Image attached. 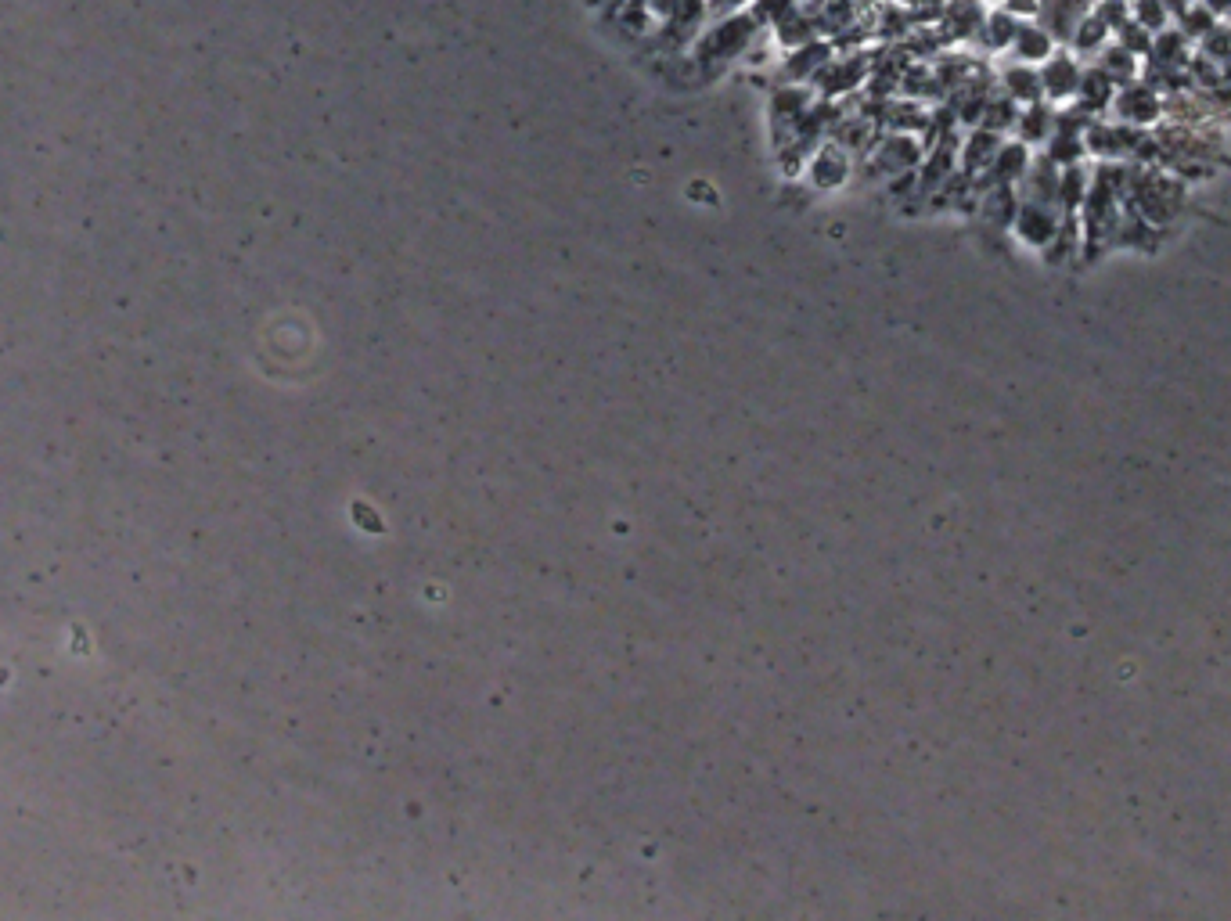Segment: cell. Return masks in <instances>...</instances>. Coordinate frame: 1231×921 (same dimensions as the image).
I'll return each instance as SVG.
<instances>
[{"instance_id": "obj_5", "label": "cell", "mask_w": 1231, "mask_h": 921, "mask_svg": "<svg viewBox=\"0 0 1231 921\" xmlns=\"http://www.w3.org/2000/svg\"><path fill=\"white\" fill-rule=\"evenodd\" d=\"M1012 44H1016V54L1023 58L1026 65H1034V62H1048V58L1055 54V47H1059V40H1055V36L1048 33L1041 22H1037V26L1019 22V33H1016Z\"/></svg>"}, {"instance_id": "obj_10", "label": "cell", "mask_w": 1231, "mask_h": 921, "mask_svg": "<svg viewBox=\"0 0 1231 921\" xmlns=\"http://www.w3.org/2000/svg\"><path fill=\"white\" fill-rule=\"evenodd\" d=\"M1131 18L1134 22H1142L1149 33H1160V29L1170 26L1174 11H1170L1167 0H1131Z\"/></svg>"}, {"instance_id": "obj_12", "label": "cell", "mask_w": 1231, "mask_h": 921, "mask_svg": "<svg viewBox=\"0 0 1231 921\" xmlns=\"http://www.w3.org/2000/svg\"><path fill=\"white\" fill-rule=\"evenodd\" d=\"M1019 227H1023V234L1030 238V242H1048V238H1052V234L1059 231L1055 216L1048 213V209H1044L1041 202H1034V209H1026L1023 220H1019Z\"/></svg>"}, {"instance_id": "obj_15", "label": "cell", "mask_w": 1231, "mask_h": 921, "mask_svg": "<svg viewBox=\"0 0 1231 921\" xmlns=\"http://www.w3.org/2000/svg\"><path fill=\"white\" fill-rule=\"evenodd\" d=\"M1037 8H1041V0H1005L1008 15H1019V18H1034Z\"/></svg>"}, {"instance_id": "obj_3", "label": "cell", "mask_w": 1231, "mask_h": 921, "mask_svg": "<svg viewBox=\"0 0 1231 921\" xmlns=\"http://www.w3.org/2000/svg\"><path fill=\"white\" fill-rule=\"evenodd\" d=\"M1095 8V0H1041V8H1037V18H1041V26L1062 40V44H1070L1073 29L1080 26V18L1088 15Z\"/></svg>"}, {"instance_id": "obj_2", "label": "cell", "mask_w": 1231, "mask_h": 921, "mask_svg": "<svg viewBox=\"0 0 1231 921\" xmlns=\"http://www.w3.org/2000/svg\"><path fill=\"white\" fill-rule=\"evenodd\" d=\"M1080 76H1084L1080 58L1073 51H1062V54H1052V58L1044 62L1041 87L1052 101H1070V98H1077Z\"/></svg>"}, {"instance_id": "obj_11", "label": "cell", "mask_w": 1231, "mask_h": 921, "mask_svg": "<svg viewBox=\"0 0 1231 921\" xmlns=\"http://www.w3.org/2000/svg\"><path fill=\"white\" fill-rule=\"evenodd\" d=\"M1113 40H1116V44H1120V47H1127V51H1131L1134 58H1149L1152 33L1142 26V22H1134V18H1127V22H1120V26L1113 29Z\"/></svg>"}, {"instance_id": "obj_6", "label": "cell", "mask_w": 1231, "mask_h": 921, "mask_svg": "<svg viewBox=\"0 0 1231 921\" xmlns=\"http://www.w3.org/2000/svg\"><path fill=\"white\" fill-rule=\"evenodd\" d=\"M1095 65H1098V69H1102V72H1106V76L1116 83V87H1120V83H1131L1134 76L1142 72V65H1138V58H1134V54L1127 51V47H1120V44H1116V40H1109V44L1095 54Z\"/></svg>"}, {"instance_id": "obj_14", "label": "cell", "mask_w": 1231, "mask_h": 921, "mask_svg": "<svg viewBox=\"0 0 1231 921\" xmlns=\"http://www.w3.org/2000/svg\"><path fill=\"white\" fill-rule=\"evenodd\" d=\"M1088 188H1091V180L1084 177V170H1077V166L1059 173V198L1066 206H1080V202L1088 198Z\"/></svg>"}, {"instance_id": "obj_4", "label": "cell", "mask_w": 1231, "mask_h": 921, "mask_svg": "<svg viewBox=\"0 0 1231 921\" xmlns=\"http://www.w3.org/2000/svg\"><path fill=\"white\" fill-rule=\"evenodd\" d=\"M1109 40H1113V29L1106 26V22H1102V18L1095 15V11H1088V15L1080 18V26L1073 29V36H1070V51L1077 54V58H1095L1098 51H1102V47L1109 44Z\"/></svg>"}, {"instance_id": "obj_9", "label": "cell", "mask_w": 1231, "mask_h": 921, "mask_svg": "<svg viewBox=\"0 0 1231 921\" xmlns=\"http://www.w3.org/2000/svg\"><path fill=\"white\" fill-rule=\"evenodd\" d=\"M1174 18H1178V29L1188 36V40H1203V36L1217 26V15L1206 8L1203 0H1188L1185 8H1181Z\"/></svg>"}, {"instance_id": "obj_7", "label": "cell", "mask_w": 1231, "mask_h": 921, "mask_svg": "<svg viewBox=\"0 0 1231 921\" xmlns=\"http://www.w3.org/2000/svg\"><path fill=\"white\" fill-rule=\"evenodd\" d=\"M1077 98H1084L1088 112H1102V108L1113 105L1116 98V83L1109 80L1106 72L1098 69V65H1084V76H1080V90Z\"/></svg>"}, {"instance_id": "obj_16", "label": "cell", "mask_w": 1231, "mask_h": 921, "mask_svg": "<svg viewBox=\"0 0 1231 921\" xmlns=\"http://www.w3.org/2000/svg\"><path fill=\"white\" fill-rule=\"evenodd\" d=\"M1203 4H1206L1210 11H1214L1217 18H1228V15H1231V0H1203Z\"/></svg>"}, {"instance_id": "obj_1", "label": "cell", "mask_w": 1231, "mask_h": 921, "mask_svg": "<svg viewBox=\"0 0 1231 921\" xmlns=\"http://www.w3.org/2000/svg\"><path fill=\"white\" fill-rule=\"evenodd\" d=\"M1113 112L1120 116V123H1152V119L1163 112V105H1160V94H1156L1149 83L1131 80V83H1120V87H1116Z\"/></svg>"}, {"instance_id": "obj_8", "label": "cell", "mask_w": 1231, "mask_h": 921, "mask_svg": "<svg viewBox=\"0 0 1231 921\" xmlns=\"http://www.w3.org/2000/svg\"><path fill=\"white\" fill-rule=\"evenodd\" d=\"M1149 58L1152 62H1163V65L1185 62L1188 58V36L1181 33L1178 26H1167V29H1160V33H1152Z\"/></svg>"}, {"instance_id": "obj_13", "label": "cell", "mask_w": 1231, "mask_h": 921, "mask_svg": "<svg viewBox=\"0 0 1231 921\" xmlns=\"http://www.w3.org/2000/svg\"><path fill=\"white\" fill-rule=\"evenodd\" d=\"M1008 83H1012V94L1023 101H1037L1044 94L1041 87V72H1034V65H1019V69L1008 72Z\"/></svg>"}]
</instances>
